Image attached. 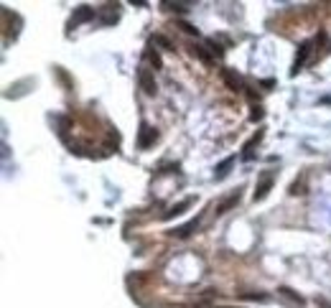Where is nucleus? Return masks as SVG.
<instances>
[{
    "label": "nucleus",
    "instance_id": "obj_13",
    "mask_svg": "<svg viewBox=\"0 0 331 308\" xmlns=\"http://www.w3.org/2000/svg\"><path fill=\"white\" fill-rule=\"evenodd\" d=\"M260 140H262V130H257V132H255V135L245 143V148H242V150H245V153H242L245 158H250V156H252V145H255V143H260Z\"/></svg>",
    "mask_w": 331,
    "mask_h": 308
},
{
    "label": "nucleus",
    "instance_id": "obj_14",
    "mask_svg": "<svg viewBox=\"0 0 331 308\" xmlns=\"http://www.w3.org/2000/svg\"><path fill=\"white\" fill-rule=\"evenodd\" d=\"M303 194H306V174L301 176V181L290 184V196H303Z\"/></svg>",
    "mask_w": 331,
    "mask_h": 308
},
{
    "label": "nucleus",
    "instance_id": "obj_7",
    "mask_svg": "<svg viewBox=\"0 0 331 308\" xmlns=\"http://www.w3.org/2000/svg\"><path fill=\"white\" fill-rule=\"evenodd\" d=\"M311 56V41H303L301 44V49H298V56H295V64H293V72L290 74H298L301 72V66L306 64V59Z\"/></svg>",
    "mask_w": 331,
    "mask_h": 308
},
{
    "label": "nucleus",
    "instance_id": "obj_16",
    "mask_svg": "<svg viewBox=\"0 0 331 308\" xmlns=\"http://www.w3.org/2000/svg\"><path fill=\"white\" fill-rule=\"evenodd\" d=\"M242 298H247V300H268V295H262V293H245Z\"/></svg>",
    "mask_w": 331,
    "mask_h": 308
},
{
    "label": "nucleus",
    "instance_id": "obj_4",
    "mask_svg": "<svg viewBox=\"0 0 331 308\" xmlns=\"http://www.w3.org/2000/svg\"><path fill=\"white\" fill-rule=\"evenodd\" d=\"M158 140V132L155 127L150 125H140V135H138V148H150L153 143Z\"/></svg>",
    "mask_w": 331,
    "mask_h": 308
},
{
    "label": "nucleus",
    "instance_id": "obj_5",
    "mask_svg": "<svg viewBox=\"0 0 331 308\" xmlns=\"http://www.w3.org/2000/svg\"><path fill=\"white\" fill-rule=\"evenodd\" d=\"M240 196H242V194H240V189H237V191H232L229 196H224V199L217 204V217H222V214H227L232 207H237V204H240Z\"/></svg>",
    "mask_w": 331,
    "mask_h": 308
},
{
    "label": "nucleus",
    "instance_id": "obj_18",
    "mask_svg": "<svg viewBox=\"0 0 331 308\" xmlns=\"http://www.w3.org/2000/svg\"><path fill=\"white\" fill-rule=\"evenodd\" d=\"M155 44H160L163 49H174V46H171V41H169V39H163V36H155Z\"/></svg>",
    "mask_w": 331,
    "mask_h": 308
},
{
    "label": "nucleus",
    "instance_id": "obj_2",
    "mask_svg": "<svg viewBox=\"0 0 331 308\" xmlns=\"http://www.w3.org/2000/svg\"><path fill=\"white\" fill-rule=\"evenodd\" d=\"M138 82H140V89H143L148 97H155L158 87H155V77H153V72H150L148 66H140V72H138Z\"/></svg>",
    "mask_w": 331,
    "mask_h": 308
},
{
    "label": "nucleus",
    "instance_id": "obj_6",
    "mask_svg": "<svg viewBox=\"0 0 331 308\" xmlns=\"http://www.w3.org/2000/svg\"><path fill=\"white\" fill-rule=\"evenodd\" d=\"M222 82L232 89V92H242L245 89V84H242V79L232 72V69H222Z\"/></svg>",
    "mask_w": 331,
    "mask_h": 308
},
{
    "label": "nucleus",
    "instance_id": "obj_12",
    "mask_svg": "<svg viewBox=\"0 0 331 308\" xmlns=\"http://www.w3.org/2000/svg\"><path fill=\"white\" fill-rule=\"evenodd\" d=\"M232 166H235V156L224 158V161H222V163H219V166L214 168V176H217V179H224V176L229 174V168H232Z\"/></svg>",
    "mask_w": 331,
    "mask_h": 308
},
{
    "label": "nucleus",
    "instance_id": "obj_21",
    "mask_svg": "<svg viewBox=\"0 0 331 308\" xmlns=\"http://www.w3.org/2000/svg\"><path fill=\"white\" fill-rule=\"evenodd\" d=\"M224 308H232V305H224Z\"/></svg>",
    "mask_w": 331,
    "mask_h": 308
},
{
    "label": "nucleus",
    "instance_id": "obj_11",
    "mask_svg": "<svg viewBox=\"0 0 331 308\" xmlns=\"http://www.w3.org/2000/svg\"><path fill=\"white\" fill-rule=\"evenodd\" d=\"M189 49H191V54H194V56H199L204 64H214V56H212V54H207V49H204V46H199V44H189Z\"/></svg>",
    "mask_w": 331,
    "mask_h": 308
},
{
    "label": "nucleus",
    "instance_id": "obj_3",
    "mask_svg": "<svg viewBox=\"0 0 331 308\" xmlns=\"http://www.w3.org/2000/svg\"><path fill=\"white\" fill-rule=\"evenodd\" d=\"M278 298H280L283 303H288L290 308H303V305H306V300H303V298H301L293 288H285V285H280V288H278Z\"/></svg>",
    "mask_w": 331,
    "mask_h": 308
},
{
    "label": "nucleus",
    "instance_id": "obj_1",
    "mask_svg": "<svg viewBox=\"0 0 331 308\" xmlns=\"http://www.w3.org/2000/svg\"><path fill=\"white\" fill-rule=\"evenodd\" d=\"M273 184H275V174H273V171H262L260 179H257V184H255V194H252V199H255V201H262V199L270 194Z\"/></svg>",
    "mask_w": 331,
    "mask_h": 308
},
{
    "label": "nucleus",
    "instance_id": "obj_10",
    "mask_svg": "<svg viewBox=\"0 0 331 308\" xmlns=\"http://www.w3.org/2000/svg\"><path fill=\"white\" fill-rule=\"evenodd\" d=\"M199 224H202V217H199V219H191L189 224H184V227H179V229H174L171 234H174V237H189L194 229H199Z\"/></svg>",
    "mask_w": 331,
    "mask_h": 308
},
{
    "label": "nucleus",
    "instance_id": "obj_15",
    "mask_svg": "<svg viewBox=\"0 0 331 308\" xmlns=\"http://www.w3.org/2000/svg\"><path fill=\"white\" fill-rule=\"evenodd\" d=\"M163 8H169V11H179V13H186V3H163Z\"/></svg>",
    "mask_w": 331,
    "mask_h": 308
},
{
    "label": "nucleus",
    "instance_id": "obj_20",
    "mask_svg": "<svg viewBox=\"0 0 331 308\" xmlns=\"http://www.w3.org/2000/svg\"><path fill=\"white\" fill-rule=\"evenodd\" d=\"M262 117V110L260 107H255V112H252V120H260Z\"/></svg>",
    "mask_w": 331,
    "mask_h": 308
},
{
    "label": "nucleus",
    "instance_id": "obj_8",
    "mask_svg": "<svg viewBox=\"0 0 331 308\" xmlns=\"http://www.w3.org/2000/svg\"><path fill=\"white\" fill-rule=\"evenodd\" d=\"M89 18H94V8H89V6H82L74 16H72V21H69V26L74 28V26H79V23H84V21H89Z\"/></svg>",
    "mask_w": 331,
    "mask_h": 308
},
{
    "label": "nucleus",
    "instance_id": "obj_17",
    "mask_svg": "<svg viewBox=\"0 0 331 308\" xmlns=\"http://www.w3.org/2000/svg\"><path fill=\"white\" fill-rule=\"evenodd\" d=\"M145 56H148V61H150L153 66H160V59H158V54H153V51H145Z\"/></svg>",
    "mask_w": 331,
    "mask_h": 308
},
{
    "label": "nucleus",
    "instance_id": "obj_9",
    "mask_svg": "<svg viewBox=\"0 0 331 308\" xmlns=\"http://www.w3.org/2000/svg\"><path fill=\"white\" fill-rule=\"evenodd\" d=\"M194 204V199H184V201H179V204H174L169 212L163 214V219H174V217H179V214H184V209H189Z\"/></svg>",
    "mask_w": 331,
    "mask_h": 308
},
{
    "label": "nucleus",
    "instance_id": "obj_19",
    "mask_svg": "<svg viewBox=\"0 0 331 308\" xmlns=\"http://www.w3.org/2000/svg\"><path fill=\"white\" fill-rule=\"evenodd\" d=\"M179 26H181V28H184L186 33H199V31H196L194 26H189V23H179Z\"/></svg>",
    "mask_w": 331,
    "mask_h": 308
}]
</instances>
